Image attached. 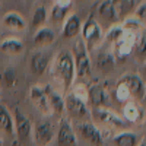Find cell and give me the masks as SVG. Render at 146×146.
Here are the masks:
<instances>
[{
  "instance_id": "8fae6325",
  "label": "cell",
  "mask_w": 146,
  "mask_h": 146,
  "mask_svg": "<svg viewBox=\"0 0 146 146\" xmlns=\"http://www.w3.org/2000/svg\"><path fill=\"white\" fill-rule=\"evenodd\" d=\"M15 131L18 133V136L21 140H25L31 136V133H32V124H31V121L28 117L23 115L19 110H16L15 111Z\"/></svg>"
},
{
  "instance_id": "83f0119b",
  "label": "cell",
  "mask_w": 146,
  "mask_h": 146,
  "mask_svg": "<svg viewBox=\"0 0 146 146\" xmlns=\"http://www.w3.org/2000/svg\"><path fill=\"white\" fill-rule=\"evenodd\" d=\"M96 64L100 69H102L104 72H107L108 69H111L114 66V57L108 53H100L98 60H96Z\"/></svg>"
},
{
  "instance_id": "836d02e7",
  "label": "cell",
  "mask_w": 146,
  "mask_h": 146,
  "mask_svg": "<svg viewBox=\"0 0 146 146\" xmlns=\"http://www.w3.org/2000/svg\"><path fill=\"white\" fill-rule=\"evenodd\" d=\"M143 35H145V38H146V29H145V31H143Z\"/></svg>"
},
{
  "instance_id": "52a82bcc",
  "label": "cell",
  "mask_w": 146,
  "mask_h": 146,
  "mask_svg": "<svg viewBox=\"0 0 146 146\" xmlns=\"http://www.w3.org/2000/svg\"><path fill=\"white\" fill-rule=\"evenodd\" d=\"M34 129V137H35V143L38 146H47L50 145L53 137H54V127L50 121L47 120H42V121H38L35 124Z\"/></svg>"
},
{
  "instance_id": "cb8c5ba5",
  "label": "cell",
  "mask_w": 146,
  "mask_h": 146,
  "mask_svg": "<svg viewBox=\"0 0 146 146\" xmlns=\"http://www.w3.org/2000/svg\"><path fill=\"white\" fill-rule=\"evenodd\" d=\"M123 118L129 120V121H139V118L142 117V110L139 108V105L136 102H129L124 105L123 110Z\"/></svg>"
},
{
  "instance_id": "8992f818",
  "label": "cell",
  "mask_w": 146,
  "mask_h": 146,
  "mask_svg": "<svg viewBox=\"0 0 146 146\" xmlns=\"http://www.w3.org/2000/svg\"><path fill=\"white\" fill-rule=\"evenodd\" d=\"M64 108L72 117H76V118H86L91 114V111L86 107V102L73 94H69L64 98Z\"/></svg>"
},
{
  "instance_id": "d4e9b609",
  "label": "cell",
  "mask_w": 146,
  "mask_h": 146,
  "mask_svg": "<svg viewBox=\"0 0 146 146\" xmlns=\"http://www.w3.org/2000/svg\"><path fill=\"white\" fill-rule=\"evenodd\" d=\"M47 18H48V13H47V9L44 6H38L34 12V16H32V23L31 27L35 28V29H40L44 27V23L47 22Z\"/></svg>"
},
{
  "instance_id": "7c38bea8",
  "label": "cell",
  "mask_w": 146,
  "mask_h": 146,
  "mask_svg": "<svg viewBox=\"0 0 146 146\" xmlns=\"http://www.w3.org/2000/svg\"><path fill=\"white\" fill-rule=\"evenodd\" d=\"M48 64H50V54L45 51H36L31 57V70L34 75L41 76L47 70Z\"/></svg>"
},
{
  "instance_id": "5bb4252c",
  "label": "cell",
  "mask_w": 146,
  "mask_h": 146,
  "mask_svg": "<svg viewBox=\"0 0 146 146\" xmlns=\"http://www.w3.org/2000/svg\"><path fill=\"white\" fill-rule=\"evenodd\" d=\"M82 31V22L78 15H70L66 18V22L63 25V36L64 38H73L79 35Z\"/></svg>"
},
{
  "instance_id": "ffe728a7",
  "label": "cell",
  "mask_w": 146,
  "mask_h": 146,
  "mask_svg": "<svg viewBox=\"0 0 146 146\" xmlns=\"http://www.w3.org/2000/svg\"><path fill=\"white\" fill-rule=\"evenodd\" d=\"M45 94L48 96V102H50V108L51 111L62 115L64 113V98H62L58 94H56L54 91H51L50 88H45Z\"/></svg>"
},
{
  "instance_id": "ac0fdd59",
  "label": "cell",
  "mask_w": 146,
  "mask_h": 146,
  "mask_svg": "<svg viewBox=\"0 0 146 146\" xmlns=\"http://www.w3.org/2000/svg\"><path fill=\"white\" fill-rule=\"evenodd\" d=\"M54 40H56L54 31L50 29V28H45V27L36 29V32H35V35H34V44H35V45H40V47L50 45Z\"/></svg>"
},
{
  "instance_id": "6da1fadb",
  "label": "cell",
  "mask_w": 146,
  "mask_h": 146,
  "mask_svg": "<svg viewBox=\"0 0 146 146\" xmlns=\"http://www.w3.org/2000/svg\"><path fill=\"white\" fill-rule=\"evenodd\" d=\"M53 73L62 82L64 89H69L73 85V80L76 78V67H75L73 54L70 51L62 50L56 56L54 64H53Z\"/></svg>"
},
{
  "instance_id": "30bf717a",
  "label": "cell",
  "mask_w": 146,
  "mask_h": 146,
  "mask_svg": "<svg viewBox=\"0 0 146 146\" xmlns=\"http://www.w3.org/2000/svg\"><path fill=\"white\" fill-rule=\"evenodd\" d=\"M88 100L94 108H96V107L107 108L110 104V95L101 85H92L88 91Z\"/></svg>"
},
{
  "instance_id": "2e32d148",
  "label": "cell",
  "mask_w": 146,
  "mask_h": 146,
  "mask_svg": "<svg viewBox=\"0 0 146 146\" xmlns=\"http://www.w3.org/2000/svg\"><path fill=\"white\" fill-rule=\"evenodd\" d=\"M111 3H113V7L118 16V21H121V19L129 18V15L135 9L136 0H111Z\"/></svg>"
},
{
  "instance_id": "d6986e66",
  "label": "cell",
  "mask_w": 146,
  "mask_h": 146,
  "mask_svg": "<svg viewBox=\"0 0 146 146\" xmlns=\"http://www.w3.org/2000/svg\"><path fill=\"white\" fill-rule=\"evenodd\" d=\"M0 130H3L7 135L15 133V121L5 105H0Z\"/></svg>"
},
{
  "instance_id": "e0dca14e",
  "label": "cell",
  "mask_w": 146,
  "mask_h": 146,
  "mask_svg": "<svg viewBox=\"0 0 146 146\" xmlns=\"http://www.w3.org/2000/svg\"><path fill=\"white\" fill-rule=\"evenodd\" d=\"M3 25L12 31H23L27 27L25 19H23L19 13H15V12H9L3 16Z\"/></svg>"
},
{
  "instance_id": "277c9868",
  "label": "cell",
  "mask_w": 146,
  "mask_h": 146,
  "mask_svg": "<svg viewBox=\"0 0 146 146\" xmlns=\"http://www.w3.org/2000/svg\"><path fill=\"white\" fill-rule=\"evenodd\" d=\"M92 117L100 121L102 124H107V126H111V127H126L127 123L123 117H120L118 114H115L114 111L108 110L105 107H96V108H92L91 111Z\"/></svg>"
},
{
  "instance_id": "4316f807",
  "label": "cell",
  "mask_w": 146,
  "mask_h": 146,
  "mask_svg": "<svg viewBox=\"0 0 146 146\" xmlns=\"http://www.w3.org/2000/svg\"><path fill=\"white\" fill-rule=\"evenodd\" d=\"M2 82L5 83V86H7V88L15 86L16 82H18V76H16L15 69H12V67L5 69V72L2 73Z\"/></svg>"
},
{
  "instance_id": "44dd1931",
  "label": "cell",
  "mask_w": 146,
  "mask_h": 146,
  "mask_svg": "<svg viewBox=\"0 0 146 146\" xmlns=\"http://www.w3.org/2000/svg\"><path fill=\"white\" fill-rule=\"evenodd\" d=\"M114 146H137L139 136L133 131H121L113 139Z\"/></svg>"
},
{
  "instance_id": "4dcf8cb0",
  "label": "cell",
  "mask_w": 146,
  "mask_h": 146,
  "mask_svg": "<svg viewBox=\"0 0 146 146\" xmlns=\"http://www.w3.org/2000/svg\"><path fill=\"white\" fill-rule=\"evenodd\" d=\"M142 75H143V82H145L146 80V63H145V66L142 69Z\"/></svg>"
},
{
  "instance_id": "603a6c76",
  "label": "cell",
  "mask_w": 146,
  "mask_h": 146,
  "mask_svg": "<svg viewBox=\"0 0 146 146\" xmlns=\"http://www.w3.org/2000/svg\"><path fill=\"white\" fill-rule=\"evenodd\" d=\"M131 51L139 60H146V38L143 35V31L136 35L135 41L131 44Z\"/></svg>"
},
{
  "instance_id": "e575fe53",
  "label": "cell",
  "mask_w": 146,
  "mask_h": 146,
  "mask_svg": "<svg viewBox=\"0 0 146 146\" xmlns=\"http://www.w3.org/2000/svg\"><path fill=\"white\" fill-rule=\"evenodd\" d=\"M58 3H62V0H58Z\"/></svg>"
},
{
  "instance_id": "4fadbf2b",
  "label": "cell",
  "mask_w": 146,
  "mask_h": 146,
  "mask_svg": "<svg viewBox=\"0 0 146 146\" xmlns=\"http://www.w3.org/2000/svg\"><path fill=\"white\" fill-rule=\"evenodd\" d=\"M31 100L34 101V104L38 107L42 113H50V102H48V96L45 94V89L40 88V86H34L31 88Z\"/></svg>"
},
{
  "instance_id": "3957f363",
  "label": "cell",
  "mask_w": 146,
  "mask_h": 146,
  "mask_svg": "<svg viewBox=\"0 0 146 146\" xmlns=\"http://www.w3.org/2000/svg\"><path fill=\"white\" fill-rule=\"evenodd\" d=\"M75 67H76V76L78 78H85L89 75L91 72V58H89V53H88V47L85 45L83 40H79L75 45Z\"/></svg>"
},
{
  "instance_id": "f1b7e54d",
  "label": "cell",
  "mask_w": 146,
  "mask_h": 146,
  "mask_svg": "<svg viewBox=\"0 0 146 146\" xmlns=\"http://www.w3.org/2000/svg\"><path fill=\"white\" fill-rule=\"evenodd\" d=\"M135 18H136V21L140 23L142 27L146 28V2H142L137 6V9L135 12Z\"/></svg>"
},
{
  "instance_id": "9a60e30c",
  "label": "cell",
  "mask_w": 146,
  "mask_h": 146,
  "mask_svg": "<svg viewBox=\"0 0 146 146\" xmlns=\"http://www.w3.org/2000/svg\"><path fill=\"white\" fill-rule=\"evenodd\" d=\"M96 13L101 18V21H104L107 23H117L118 22V16L113 7L111 0H102V3H100V6H98Z\"/></svg>"
},
{
  "instance_id": "9c48e42d",
  "label": "cell",
  "mask_w": 146,
  "mask_h": 146,
  "mask_svg": "<svg viewBox=\"0 0 146 146\" xmlns=\"http://www.w3.org/2000/svg\"><path fill=\"white\" fill-rule=\"evenodd\" d=\"M79 131L85 140H88L89 143L95 145V146H102L104 145V137L102 133L100 131V129L94 126L92 123H82L79 124Z\"/></svg>"
},
{
  "instance_id": "7a4b0ae2",
  "label": "cell",
  "mask_w": 146,
  "mask_h": 146,
  "mask_svg": "<svg viewBox=\"0 0 146 146\" xmlns=\"http://www.w3.org/2000/svg\"><path fill=\"white\" fill-rule=\"evenodd\" d=\"M117 96L120 100L131 98L135 101H142L146 96V85L143 79L137 75H126L118 80Z\"/></svg>"
},
{
  "instance_id": "1f68e13d",
  "label": "cell",
  "mask_w": 146,
  "mask_h": 146,
  "mask_svg": "<svg viewBox=\"0 0 146 146\" xmlns=\"http://www.w3.org/2000/svg\"><path fill=\"white\" fill-rule=\"evenodd\" d=\"M137 146H146V142H139V145Z\"/></svg>"
},
{
  "instance_id": "d6a6232c",
  "label": "cell",
  "mask_w": 146,
  "mask_h": 146,
  "mask_svg": "<svg viewBox=\"0 0 146 146\" xmlns=\"http://www.w3.org/2000/svg\"><path fill=\"white\" fill-rule=\"evenodd\" d=\"M0 146H3V140L2 139H0Z\"/></svg>"
},
{
  "instance_id": "ba28073f",
  "label": "cell",
  "mask_w": 146,
  "mask_h": 146,
  "mask_svg": "<svg viewBox=\"0 0 146 146\" xmlns=\"http://www.w3.org/2000/svg\"><path fill=\"white\" fill-rule=\"evenodd\" d=\"M57 142L60 146H75L76 145V136L73 127L66 118L60 120L58 130H57Z\"/></svg>"
},
{
  "instance_id": "484cf974",
  "label": "cell",
  "mask_w": 146,
  "mask_h": 146,
  "mask_svg": "<svg viewBox=\"0 0 146 146\" xmlns=\"http://www.w3.org/2000/svg\"><path fill=\"white\" fill-rule=\"evenodd\" d=\"M67 12H69V5H54L50 13V19L54 22H62L67 18Z\"/></svg>"
},
{
  "instance_id": "f546056e",
  "label": "cell",
  "mask_w": 146,
  "mask_h": 146,
  "mask_svg": "<svg viewBox=\"0 0 146 146\" xmlns=\"http://www.w3.org/2000/svg\"><path fill=\"white\" fill-rule=\"evenodd\" d=\"M123 34H124V31L121 29L120 27H114V28H111V29L108 31V34H107V40H108V41H111V42L118 41V40L123 38Z\"/></svg>"
},
{
  "instance_id": "5b68a950",
  "label": "cell",
  "mask_w": 146,
  "mask_h": 146,
  "mask_svg": "<svg viewBox=\"0 0 146 146\" xmlns=\"http://www.w3.org/2000/svg\"><path fill=\"white\" fill-rule=\"evenodd\" d=\"M82 36L83 42L86 47H94L102 40V28L100 27V23L96 22L92 16L88 18V21L82 25Z\"/></svg>"
},
{
  "instance_id": "7402d4cb",
  "label": "cell",
  "mask_w": 146,
  "mask_h": 146,
  "mask_svg": "<svg viewBox=\"0 0 146 146\" xmlns=\"http://www.w3.org/2000/svg\"><path fill=\"white\" fill-rule=\"evenodd\" d=\"M0 50L6 54H21L23 51V44L18 38H6L0 42Z\"/></svg>"
}]
</instances>
